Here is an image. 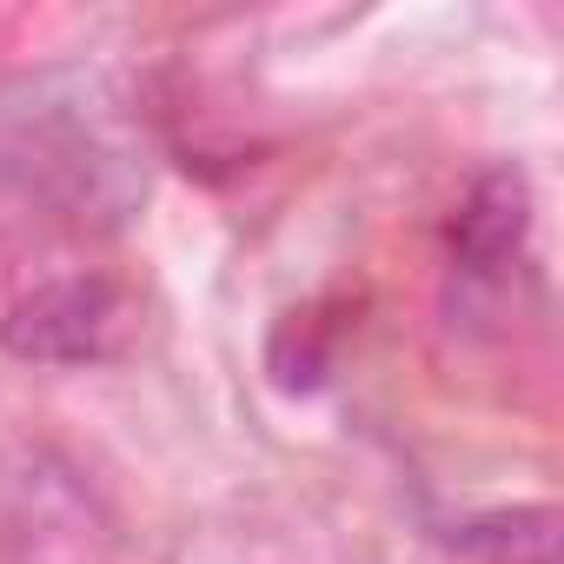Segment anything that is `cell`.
Returning a JSON list of instances; mask_svg holds the SVG:
<instances>
[{
    "mask_svg": "<svg viewBox=\"0 0 564 564\" xmlns=\"http://www.w3.org/2000/svg\"><path fill=\"white\" fill-rule=\"evenodd\" d=\"M524 232H531V186H524V173L518 166L478 173L471 193L452 213V252H458V265L491 279V272H505L518 259Z\"/></svg>",
    "mask_w": 564,
    "mask_h": 564,
    "instance_id": "3957f363",
    "label": "cell"
},
{
    "mask_svg": "<svg viewBox=\"0 0 564 564\" xmlns=\"http://www.w3.org/2000/svg\"><path fill=\"white\" fill-rule=\"evenodd\" d=\"M127 166V153L74 113V100H61L54 87H21V100H0V186L28 193V199H54V206H100V199H127L113 186V173Z\"/></svg>",
    "mask_w": 564,
    "mask_h": 564,
    "instance_id": "6da1fadb",
    "label": "cell"
},
{
    "mask_svg": "<svg viewBox=\"0 0 564 564\" xmlns=\"http://www.w3.org/2000/svg\"><path fill=\"white\" fill-rule=\"evenodd\" d=\"M127 333V300L107 279H54V286H34L28 300L8 306L0 319V346L28 366H94L113 359Z\"/></svg>",
    "mask_w": 564,
    "mask_h": 564,
    "instance_id": "7a4b0ae2",
    "label": "cell"
}]
</instances>
